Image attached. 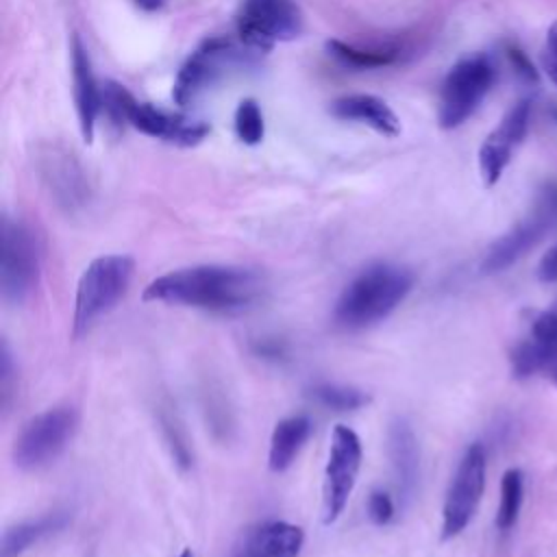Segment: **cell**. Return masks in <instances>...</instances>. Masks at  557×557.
<instances>
[{
	"label": "cell",
	"instance_id": "cell-1",
	"mask_svg": "<svg viewBox=\"0 0 557 557\" xmlns=\"http://www.w3.org/2000/svg\"><path fill=\"white\" fill-rule=\"evenodd\" d=\"M265 281L239 265H191L157 276L144 287L141 300L237 313L261 300Z\"/></svg>",
	"mask_w": 557,
	"mask_h": 557
},
{
	"label": "cell",
	"instance_id": "cell-2",
	"mask_svg": "<svg viewBox=\"0 0 557 557\" xmlns=\"http://www.w3.org/2000/svg\"><path fill=\"white\" fill-rule=\"evenodd\" d=\"M413 272L396 263H372L357 272L339 292L333 320L337 326L359 331L385 320L413 289Z\"/></svg>",
	"mask_w": 557,
	"mask_h": 557
},
{
	"label": "cell",
	"instance_id": "cell-3",
	"mask_svg": "<svg viewBox=\"0 0 557 557\" xmlns=\"http://www.w3.org/2000/svg\"><path fill=\"white\" fill-rule=\"evenodd\" d=\"M133 272L135 261L128 255H102L83 270L74 294V337L87 333L100 315L120 302L133 281Z\"/></svg>",
	"mask_w": 557,
	"mask_h": 557
},
{
	"label": "cell",
	"instance_id": "cell-4",
	"mask_svg": "<svg viewBox=\"0 0 557 557\" xmlns=\"http://www.w3.org/2000/svg\"><path fill=\"white\" fill-rule=\"evenodd\" d=\"M41 272V242L22 220H2L0 292L9 305L26 302L37 289Z\"/></svg>",
	"mask_w": 557,
	"mask_h": 557
},
{
	"label": "cell",
	"instance_id": "cell-5",
	"mask_svg": "<svg viewBox=\"0 0 557 557\" xmlns=\"http://www.w3.org/2000/svg\"><path fill=\"white\" fill-rule=\"evenodd\" d=\"M78 426V413L72 405L48 407L33 418H28L15 442H13V463L22 470H39L54 461Z\"/></svg>",
	"mask_w": 557,
	"mask_h": 557
},
{
	"label": "cell",
	"instance_id": "cell-6",
	"mask_svg": "<svg viewBox=\"0 0 557 557\" xmlns=\"http://www.w3.org/2000/svg\"><path fill=\"white\" fill-rule=\"evenodd\" d=\"M494 83V65L483 54L457 61L446 74L440 91L437 120L442 128H457L481 104Z\"/></svg>",
	"mask_w": 557,
	"mask_h": 557
},
{
	"label": "cell",
	"instance_id": "cell-7",
	"mask_svg": "<svg viewBox=\"0 0 557 557\" xmlns=\"http://www.w3.org/2000/svg\"><path fill=\"white\" fill-rule=\"evenodd\" d=\"M302 33V13L294 0H244L237 15V35L246 48L268 52L278 41Z\"/></svg>",
	"mask_w": 557,
	"mask_h": 557
},
{
	"label": "cell",
	"instance_id": "cell-8",
	"mask_svg": "<svg viewBox=\"0 0 557 557\" xmlns=\"http://www.w3.org/2000/svg\"><path fill=\"white\" fill-rule=\"evenodd\" d=\"M487 455L483 444L474 442L466 448L450 479L442 507V540L459 535L472 520L485 490Z\"/></svg>",
	"mask_w": 557,
	"mask_h": 557
},
{
	"label": "cell",
	"instance_id": "cell-9",
	"mask_svg": "<svg viewBox=\"0 0 557 557\" xmlns=\"http://www.w3.org/2000/svg\"><path fill=\"white\" fill-rule=\"evenodd\" d=\"M361 468V440L359 435L344 424H335L331 433V446L324 468V487H322V522L333 524L357 483Z\"/></svg>",
	"mask_w": 557,
	"mask_h": 557
},
{
	"label": "cell",
	"instance_id": "cell-10",
	"mask_svg": "<svg viewBox=\"0 0 557 557\" xmlns=\"http://www.w3.org/2000/svg\"><path fill=\"white\" fill-rule=\"evenodd\" d=\"M237 57L239 50L233 46L231 39L211 37L202 41L176 74L172 89L176 104L187 107L196 98V94L202 91L205 85L213 83L224 72V67L237 61Z\"/></svg>",
	"mask_w": 557,
	"mask_h": 557
},
{
	"label": "cell",
	"instance_id": "cell-11",
	"mask_svg": "<svg viewBox=\"0 0 557 557\" xmlns=\"http://www.w3.org/2000/svg\"><path fill=\"white\" fill-rule=\"evenodd\" d=\"M529 102L520 100L513 104L507 115L500 120V124L485 137V141L479 148V172L485 183V187H492L503 176L513 148L520 144V139L527 133L529 126Z\"/></svg>",
	"mask_w": 557,
	"mask_h": 557
},
{
	"label": "cell",
	"instance_id": "cell-12",
	"mask_svg": "<svg viewBox=\"0 0 557 557\" xmlns=\"http://www.w3.org/2000/svg\"><path fill=\"white\" fill-rule=\"evenodd\" d=\"M555 215L546 207H537L531 218L516 224L511 231L500 235L485 252L481 261L483 274H496L513 265L518 259H522L531 248H535L542 237L548 233V228L555 224Z\"/></svg>",
	"mask_w": 557,
	"mask_h": 557
},
{
	"label": "cell",
	"instance_id": "cell-13",
	"mask_svg": "<svg viewBox=\"0 0 557 557\" xmlns=\"http://www.w3.org/2000/svg\"><path fill=\"white\" fill-rule=\"evenodd\" d=\"M126 122L144 135L163 139L170 144H178V146H194L202 141L211 131L209 124L202 120H191L183 113L163 111L148 102H137V100H133Z\"/></svg>",
	"mask_w": 557,
	"mask_h": 557
},
{
	"label": "cell",
	"instance_id": "cell-14",
	"mask_svg": "<svg viewBox=\"0 0 557 557\" xmlns=\"http://www.w3.org/2000/svg\"><path fill=\"white\" fill-rule=\"evenodd\" d=\"M305 531L285 520H265L248 527L233 544L231 557H298Z\"/></svg>",
	"mask_w": 557,
	"mask_h": 557
},
{
	"label": "cell",
	"instance_id": "cell-15",
	"mask_svg": "<svg viewBox=\"0 0 557 557\" xmlns=\"http://www.w3.org/2000/svg\"><path fill=\"white\" fill-rule=\"evenodd\" d=\"M70 59H72V85H74V104L81 135L87 144L94 139L96 117L102 107V91L94 78L89 54L78 35L72 37L70 44Z\"/></svg>",
	"mask_w": 557,
	"mask_h": 557
},
{
	"label": "cell",
	"instance_id": "cell-16",
	"mask_svg": "<svg viewBox=\"0 0 557 557\" xmlns=\"http://www.w3.org/2000/svg\"><path fill=\"white\" fill-rule=\"evenodd\" d=\"M329 111L339 120L361 122L385 137H396L400 133V122H398L396 113L389 109V104L385 100H381L372 94L342 96L331 102Z\"/></svg>",
	"mask_w": 557,
	"mask_h": 557
},
{
	"label": "cell",
	"instance_id": "cell-17",
	"mask_svg": "<svg viewBox=\"0 0 557 557\" xmlns=\"http://www.w3.org/2000/svg\"><path fill=\"white\" fill-rule=\"evenodd\" d=\"M387 455L403 496H411L420 474L418 440L405 418H396L387 431Z\"/></svg>",
	"mask_w": 557,
	"mask_h": 557
},
{
	"label": "cell",
	"instance_id": "cell-18",
	"mask_svg": "<svg viewBox=\"0 0 557 557\" xmlns=\"http://www.w3.org/2000/svg\"><path fill=\"white\" fill-rule=\"evenodd\" d=\"M309 433H311V420L302 413L287 416V418L278 420L270 435L268 468L272 472L287 470L294 463V459L298 457L300 448L305 446Z\"/></svg>",
	"mask_w": 557,
	"mask_h": 557
},
{
	"label": "cell",
	"instance_id": "cell-19",
	"mask_svg": "<svg viewBox=\"0 0 557 557\" xmlns=\"http://www.w3.org/2000/svg\"><path fill=\"white\" fill-rule=\"evenodd\" d=\"M70 520V513L63 509H54L48 511L39 518L33 520H24L17 522L13 527H9L2 533V542H0V557H22L33 544H37L41 537L61 531Z\"/></svg>",
	"mask_w": 557,
	"mask_h": 557
},
{
	"label": "cell",
	"instance_id": "cell-20",
	"mask_svg": "<svg viewBox=\"0 0 557 557\" xmlns=\"http://www.w3.org/2000/svg\"><path fill=\"white\" fill-rule=\"evenodd\" d=\"M509 361L516 379L542 374L557 385V342H540L529 337L516 344Z\"/></svg>",
	"mask_w": 557,
	"mask_h": 557
},
{
	"label": "cell",
	"instance_id": "cell-21",
	"mask_svg": "<svg viewBox=\"0 0 557 557\" xmlns=\"http://www.w3.org/2000/svg\"><path fill=\"white\" fill-rule=\"evenodd\" d=\"M309 396L313 398V403L333 411H357L370 403V396L363 389L329 381L311 385Z\"/></svg>",
	"mask_w": 557,
	"mask_h": 557
},
{
	"label": "cell",
	"instance_id": "cell-22",
	"mask_svg": "<svg viewBox=\"0 0 557 557\" xmlns=\"http://www.w3.org/2000/svg\"><path fill=\"white\" fill-rule=\"evenodd\" d=\"M326 50L339 59L346 65L352 67H383L389 65L398 59V50L396 48H376V50H368V48H357L350 44H344L339 39H331L326 41Z\"/></svg>",
	"mask_w": 557,
	"mask_h": 557
},
{
	"label": "cell",
	"instance_id": "cell-23",
	"mask_svg": "<svg viewBox=\"0 0 557 557\" xmlns=\"http://www.w3.org/2000/svg\"><path fill=\"white\" fill-rule=\"evenodd\" d=\"M522 494H524L522 472L518 468H509L500 479V503L496 511L498 531H509L516 524L522 507Z\"/></svg>",
	"mask_w": 557,
	"mask_h": 557
},
{
	"label": "cell",
	"instance_id": "cell-24",
	"mask_svg": "<svg viewBox=\"0 0 557 557\" xmlns=\"http://www.w3.org/2000/svg\"><path fill=\"white\" fill-rule=\"evenodd\" d=\"M263 133H265V126H263V115L259 104L252 98L242 100L235 109V135L246 146H257L263 139Z\"/></svg>",
	"mask_w": 557,
	"mask_h": 557
},
{
	"label": "cell",
	"instance_id": "cell-25",
	"mask_svg": "<svg viewBox=\"0 0 557 557\" xmlns=\"http://www.w3.org/2000/svg\"><path fill=\"white\" fill-rule=\"evenodd\" d=\"M159 422H161V429H163V435H165V442H168V446L172 450L174 461L181 468H189L191 466V450H189V444L185 440V433H183L181 424L176 422V416H172L170 411L161 409Z\"/></svg>",
	"mask_w": 557,
	"mask_h": 557
},
{
	"label": "cell",
	"instance_id": "cell-26",
	"mask_svg": "<svg viewBox=\"0 0 557 557\" xmlns=\"http://www.w3.org/2000/svg\"><path fill=\"white\" fill-rule=\"evenodd\" d=\"M366 511L368 518L376 524V527H385L394 520L396 516V505L394 498L385 492V490H372L368 494V503H366Z\"/></svg>",
	"mask_w": 557,
	"mask_h": 557
},
{
	"label": "cell",
	"instance_id": "cell-27",
	"mask_svg": "<svg viewBox=\"0 0 557 557\" xmlns=\"http://www.w3.org/2000/svg\"><path fill=\"white\" fill-rule=\"evenodd\" d=\"M13 381H15V366H13V355L9 350V344L2 342V350H0V398H2V407L7 409L13 396Z\"/></svg>",
	"mask_w": 557,
	"mask_h": 557
},
{
	"label": "cell",
	"instance_id": "cell-28",
	"mask_svg": "<svg viewBox=\"0 0 557 557\" xmlns=\"http://www.w3.org/2000/svg\"><path fill=\"white\" fill-rule=\"evenodd\" d=\"M531 337L540 342H557V311H540L531 320Z\"/></svg>",
	"mask_w": 557,
	"mask_h": 557
},
{
	"label": "cell",
	"instance_id": "cell-29",
	"mask_svg": "<svg viewBox=\"0 0 557 557\" xmlns=\"http://www.w3.org/2000/svg\"><path fill=\"white\" fill-rule=\"evenodd\" d=\"M542 61L548 78L557 85V22H553L546 33V48H544Z\"/></svg>",
	"mask_w": 557,
	"mask_h": 557
},
{
	"label": "cell",
	"instance_id": "cell-30",
	"mask_svg": "<svg viewBox=\"0 0 557 557\" xmlns=\"http://www.w3.org/2000/svg\"><path fill=\"white\" fill-rule=\"evenodd\" d=\"M252 350L257 357H263V359H283L287 355V346L283 339H276V337H259L252 342Z\"/></svg>",
	"mask_w": 557,
	"mask_h": 557
},
{
	"label": "cell",
	"instance_id": "cell-31",
	"mask_svg": "<svg viewBox=\"0 0 557 557\" xmlns=\"http://www.w3.org/2000/svg\"><path fill=\"white\" fill-rule=\"evenodd\" d=\"M537 276L542 283H555L557 281V244L548 248V252L542 257L537 265Z\"/></svg>",
	"mask_w": 557,
	"mask_h": 557
},
{
	"label": "cell",
	"instance_id": "cell-32",
	"mask_svg": "<svg viewBox=\"0 0 557 557\" xmlns=\"http://www.w3.org/2000/svg\"><path fill=\"white\" fill-rule=\"evenodd\" d=\"M509 59H511V63H513L516 72H518L522 78H527V81H535V78H537V74H535L533 65L527 61V57H524L520 50L511 48V50H509Z\"/></svg>",
	"mask_w": 557,
	"mask_h": 557
},
{
	"label": "cell",
	"instance_id": "cell-33",
	"mask_svg": "<svg viewBox=\"0 0 557 557\" xmlns=\"http://www.w3.org/2000/svg\"><path fill=\"white\" fill-rule=\"evenodd\" d=\"M139 9H144V11H157V9H161V4H163V0H133Z\"/></svg>",
	"mask_w": 557,
	"mask_h": 557
},
{
	"label": "cell",
	"instance_id": "cell-34",
	"mask_svg": "<svg viewBox=\"0 0 557 557\" xmlns=\"http://www.w3.org/2000/svg\"><path fill=\"white\" fill-rule=\"evenodd\" d=\"M178 557H194V553H191V550H189V548H185V550H183V553H181V555H178Z\"/></svg>",
	"mask_w": 557,
	"mask_h": 557
}]
</instances>
